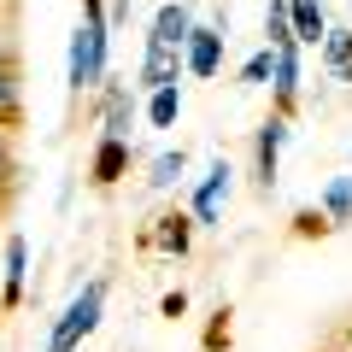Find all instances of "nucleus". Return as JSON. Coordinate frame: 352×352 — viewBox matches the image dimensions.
I'll return each instance as SVG.
<instances>
[{
  "mask_svg": "<svg viewBox=\"0 0 352 352\" xmlns=\"http://www.w3.org/2000/svg\"><path fill=\"white\" fill-rule=\"evenodd\" d=\"M106 53H112V18H106V0H82V24L71 30V94H94L106 82Z\"/></svg>",
  "mask_w": 352,
  "mask_h": 352,
  "instance_id": "1",
  "label": "nucleus"
},
{
  "mask_svg": "<svg viewBox=\"0 0 352 352\" xmlns=\"http://www.w3.org/2000/svg\"><path fill=\"white\" fill-rule=\"evenodd\" d=\"M182 71H188V65H182V53L147 47V53H141V76H135V82L153 94V88H176V76H182Z\"/></svg>",
  "mask_w": 352,
  "mask_h": 352,
  "instance_id": "13",
  "label": "nucleus"
},
{
  "mask_svg": "<svg viewBox=\"0 0 352 352\" xmlns=\"http://www.w3.org/2000/svg\"><path fill=\"white\" fill-rule=\"evenodd\" d=\"M270 112L294 118L300 112V41L276 47V71H270Z\"/></svg>",
  "mask_w": 352,
  "mask_h": 352,
  "instance_id": "6",
  "label": "nucleus"
},
{
  "mask_svg": "<svg viewBox=\"0 0 352 352\" xmlns=\"http://www.w3.org/2000/svg\"><path fill=\"white\" fill-rule=\"evenodd\" d=\"M229 176H235V170H229L223 159H217L212 170L200 176V188H194V200H188V217H194V223H200V229H217V223H223V200H229Z\"/></svg>",
  "mask_w": 352,
  "mask_h": 352,
  "instance_id": "5",
  "label": "nucleus"
},
{
  "mask_svg": "<svg viewBox=\"0 0 352 352\" xmlns=\"http://www.w3.org/2000/svg\"><path fill=\"white\" fill-rule=\"evenodd\" d=\"M124 176H129V141H124V135H100L94 159H88V182L106 194V188H118Z\"/></svg>",
  "mask_w": 352,
  "mask_h": 352,
  "instance_id": "11",
  "label": "nucleus"
},
{
  "mask_svg": "<svg viewBox=\"0 0 352 352\" xmlns=\"http://www.w3.org/2000/svg\"><path fill=\"white\" fill-rule=\"evenodd\" d=\"M182 311H188V294H182V288L164 294V317H182Z\"/></svg>",
  "mask_w": 352,
  "mask_h": 352,
  "instance_id": "24",
  "label": "nucleus"
},
{
  "mask_svg": "<svg viewBox=\"0 0 352 352\" xmlns=\"http://www.w3.org/2000/svg\"><path fill=\"white\" fill-rule=\"evenodd\" d=\"M182 118V88H153L147 94V124L153 129H170Z\"/></svg>",
  "mask_w": 352,
  "mask_h": 352,
  "instance_id": "17",
  "label": "nucleus"
},
{
  "mask_svg": "<svg viewBox=\"0 0 352 352\" xmlns=\"http://www.w3.org/2000/svg\"><path fill=\"white\" fill-rule=\"evenodd\" d=\"M317 206H323V217H329V223H352V176H335V182H329V188H323V200H317Z\"/></svg>",
  "mask_w": 352,
  "mask_h": 352,
  "instance_id": "16",
  "label": "nucleus"
},
{
  "mask_svg": "<svg viewBox=\"0 0 352 352\" xmlns=\"http://www.w3.org/2000/svg\"><path fill=\"white\" fill-rule=\"evenodd\" d=\"M0 305L6 311H18L24 305V270H30V241L24 235H6V247H0Z\"/></svg>",
  "mask_w": 352,
  "mask_h": 352,
  "instance_id": "12",
  "label": "nucleus"
},
{
  "mask_svg": "<svg viewBox=\"0 0 352 352\" xmlns=\"http://www.w3.org/2000/svg\"><path fill=\"white\" fill-rule=\"evenodd\" d=\"M270 71H276V47L252 53V59L241 65V82H247V88H258V82H270Z\"/></svg>",
  "mask_w": 352,
  "mask_h": 352,
  "instance_id": "23",
  "label": "nucleus"
},
{
  "mask_svg": "<svg viewBox=\"0 0 352 352\" xmlns=\"http://www.w3.org/2000/svg\"><path fill=\"white\" fill-rule=\"evenodd\" d=\"M24 129V65H18V47L0 41V135Z\"/></svg>",
  "mask_w": 352,
  "mask_h": 352,
  "instance_id": "4",
  "label": "nucleus"
},
{
  "mask_svg": "<svg viewBox=\"0 0 352 352\" xmlns=\"http://www.w3.org/2000/svg\"><path fill=\"white\" fill-rule=\"evenodd\" d=\"M229 340H235V311L217 305L212 323H206V335H200V352H229Z\"/></svg>",
  "mask_w": 352,
  "mask_h": 352,
  "instance_id": "18",
  "label": "nucleus"
},
{
  "mask_svg": "<svg viewBox=\"0 0 352 352\" xmlns=\"http://www.w3.org/2000/svg\"><path fill=\"white\" fill-rule=\"evenodd\" d=\"M323 235H335V223L323 217V206H300V212H294V241H323Z\"/></svg>",
  "mask_w": 352,
  "mask_h": 352,
  "instance_id": "20",
  "label": "nucleus"
},
{
  "mask_svg": "<svg viewBox=\"0 0 352 352\" xmlns=\"http://www.w3.org/2000/svg\"><path fill=\"white\" fill-rule=\"evenodd\" d=\"M323 65H329L335 82L352 88V30H329V36H323Z\"/></svg>",
  "mask_w": 352,
  "mask_h": 352,
  "instance_id": "15",
  "label": "nucleus"
},
{
  "mask_svg": "<svg viewBox=\"0 0 352 352\" xmlns=\"http://www.w3.org/2000/svg\"><path fill=\"white\" fill-rule=\"evenodd\" d=\"M182 170H188V153H182V147H176V153H159V159L147 164V188H170Z\"/></svg>",
  "mask_w": 352,
  "mask_h": 352,
  "instance_id": "19",
  "label": "nucleus"
},
{
  "mask_svg": "<svg viewBox=\"0 0 352 352\" xmlns=\"http://www.w3.org/2000/svg\"><path fill=\"white\" fill-rule=\"evenodd\" d=\"M94 94H100V100H94V112H100V135H124L129 141V124H135V88L106 76Z\"/></svg>",
  "mask_w": 352,
  "mask_h": 352,
  "instance_id": "8",
  "label": "nucleus"
},
{
  "mask_svg": "<svg viewBox=\"0 0 352 352\" xmlns=\"http://www.w3.org/2000/svg\"><path fill=\"white\" fill-rule=\"evenodd\" d=\"M12 194H18V159H12V141L0 135V212L12 206Z\"/></svg>",
  "mask_w": 352,
  "mask_h": 352,
  "instance_id": "22",
  "label": "nucleus"
},
{
  "mask_svg": "<svg viewBox=\"0 0 352 352\" xmlns=\"http://www.w3.org/2000/svg\"><path fill=\"white\" fill-rule=\"evenodd\" d=\"M0 6H6V0H0Z\"/></svg>",
  "mask_w": 352,
  "mask_h": 352,
  "instance_id": "25",
  "label": "nucleus"
},
{
  "mask_svg": "<svg viewBox=\"0 0 352 352\" xmlns=\"http://www.w3.org/2000/svg\"><path fill=\"white\" fill-rule=\"evenodd\" d=\"M288 18H294V41H300V47H317V41L329 36L323 0H288Z\"/></svg>",
  "mask_w": 352,
  "mask_h": 352,
  "instance_id": "14",
  "label": "nucleus"
},
{
  "mask_svg": "<svg viewBox=\"0 0 352 352\" xmlns=\"http://www.w3.org/2000/svg\"><path fill=\"white\" fill-rule=\"evenodd\" d=\"M100 317H106V282L94 276V282H82V294H76L71 305H65L59 317H53V329H47V352H76L94 329H100Z\"/></svg>",
  "mask_w": 352,
  "mask_h": 352,
  "instance_id": "2",
  "label": "nucleus"
},
{
  "mask_svg": "<svg viewBox=\"0 0 352 352\" xmlns=\"http://www.w3.org/2000/svg\"><path fill=\"white\" fill-rule=\"evenodd\" d=\"M188 36H194L188 0H164L159 12H153V36H147V47H159V53H182V47H188Z\"/></svg>",
  "mask_w": 352,
  "mask_h": 352,
  "instance_id": "9",
  "label": "nucleus"
},
{
  "mask_svg": "<svg viewBox=\"0 0 352 352\" xmlns=\"http://www.w3.org/2000/svg\"><path fill=\"white\" fill-rule=\"evenodd\" d=\"M282 147H288V118H264L258 135H252V182H258V194L276 188V164H282Z\"/></svg>",
  "mask_w": 352,
  "mask_h": 352,
  "instance_id": "3",
  "label": "nucleus"
},
{
  "mask_svg": "<svg viewBox=\"0 0 352 352\" xmlns=\"http://www.w3.org/2000/svg\"><path fill=\"white\" fill-rule=\"evenodd\" d=\"M194 217L188 212H159L153 217V229L141 235V247H153V252H164V258H188V247H194Z\"/></svg>",
  "mask_w": 352,
  "mask_h": 352,
  "instance_id": "7",
  "label": "nucleus"
},
{
  "mask_svg": "<svg viewBox=\"0 0 352 352\" xmlns=\"http://www.w3.org/2000/svg\"><path fill=\"white\" fill-rule=\"evenodd\" d=\"M264 36H270V47H288V41H294L288 0H270V6H264Z\"/></svg>",
  "mask_w": 352,
  "mask_h": 352,
  "instance_id": "21",
  "label": "nucleus"
},
{
  "mask_svg": "<svg viewBox=\"0 0 352 352\" xmlns=\"http://www.w3.org/2000/svg\"><path fill=\"white\" fill-rule=\"evenodd\" d=\"M223 41H229V30H217V24H194L188 47H182V65H188L194 76H217V71H223Z\"/></svg>",
  "mask_w": 352,
  "mask_h": 352,
  "instance_id": "10",
  "label": "nucleus"
}]
</instances>
